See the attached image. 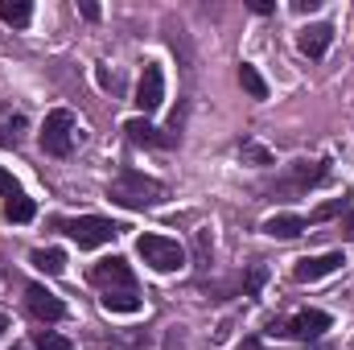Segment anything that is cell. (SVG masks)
Instances as JSON below:
<instances>
[{
  "mask_svg": "<svg viewBox=\"0 0 354 350\" xmlns=\"http://www.w3.org/2000/svg\"><path fill=\"white\" fill-rule=\"evenodd\" d=\"M124 132H128V140H136V145H165L149 120H128V124H124Z\"/></svg>",
  "mask_w": 354,
  "mask_h": 350,
  "instance_id": "cell-16",
  "label": "cell"
},
{
  "mask_svg": "<svg viewBox=\"0 0 354 350\" xmlns=\"http://www.w3.org/2000/svg\"><path fill=\"white\" fill-rule=\"evenodd\" d=\"M243 157H252V161H260V165H268V161H272L260 145H243Z\"/></svg>",
  "mask_w": 354,
  "mask_h": 350,
  "instance_id": "cell-21",
  "label": "cell"
},
{
  "mask_svg": "<svg viewBox=\"0 0 354 350\" xmlns=\"http://www.w3.org/2000/svg\"><path fill=\"white\" fill-rule=\"evenodd\" d=\"M161 99H165V75H161V66H145L140 87H136V107L140 111H157Z\"/></svg>",
  "mask_w": 354,
  "mask_h": 350,
  "instance_id": "cell-8",
  "label": "cell"
},
{
  "mask_svg": "<svg viewBox=\"0 0 354 350\" xmlns=\"http://www.w3.org/2000/svg\"><path fill=\"white\" fill-rule=\"evenodd\" d=\"M252 8H256V12H272L276 4H272V0H252Z\"/></svg>",
  "mask_w": 354,
  "mask_h": 350,
  "instance_id": "cell-23",
  "label": "cell"
},
{
  "mask_svg": "<svg viewBox=\"0 0 354 350\" xmlns=\"http://www.w3.org/2000/svg\"><path fill=\"white\" fill-rule=\"evenodd\" d=\"M4 330H8V322H4V317H0V334H4Z\"/></svg>",
  "mask_w": 354,
  "mask_h": 350,
  "instance_id": "cell-24",
  "label": "cell"
},
{
  "mask_svg": "<svg viewBox=\"0 0 354 350\" xmlns=\"http://www.w3.org/2000/svg\"><path fill=\"white\" fill-rule=\"evenodd\" d=\"M29 17H33V4H29V0H0V21H8V25H29Z\"/></svg>",
  "mask_w": 354,
  "mask_h": 350,
  "instance_id": "cell-15",
  "label": "cell"
},
{
  "mask_svg": "<svg viewBox=\"0 0 354 350\" xmlns=\"http://www.w3.org/2000/svg\"><path fill=\"white\" fill-rule=\"evenodd\" d=\"M4 219H8V223H33V219H37V206H33V198H25V194L8 198V202H4Z\"/></svg>",
  "mask_w": 354,
  "mask_h": 350,
  "instance_id": "cell-13",
  "label": "cell"
},
{
  "mask_svg": "<svg viewBox=\"0 0 354 350\" xmlns=\"http://www.w3.org/2000/svg\"><path fill=\"white\" fill-rule=\"evenodd\" d=\"M107 194H111L120 206H128V210H140V206H157V202H165V185L153 181V177H145V174H136V169L120 174L111 185H107Z\"/></svg>",
  "mask_w": 354,
  "mask_h": 350,
  "instance_id": "cell-1",
  "label": "cell"
},
{
  "mask_svg": "<svg viewBox=\"0 0 354 350\" xmlns=\"http://www.w3.org/2000/svg\"><path fill=\"white\" fill-rule=\"evenodd\" d=\"M99 301H103L107 313H136V309H140V297H136L132 288H111V293H103Z\"/></svg>",
  "mask_w": 354,
  "mask_h": 350,
  "instance_id": "cell-12",
  "label": "cell"
},
{
  "mask_svg": "<svg viewBox=\"0 0 354 350\" xmlns=\"http://www.w3.org/2000/svg\"><path fill=\"white\" fill-rule=\"evenodd\" d=\"M346 264V256L342 252H322V256H305V260H297V268H292V276L297 280H322V276H330V272H338Z\"/></svg>",
  "mask_w": 354,
  "mask_h": 350,
  "instance_id": "cell-6",
  "label": "cell"
},
{
  "mask_svg": "<svg viewBox=\"0 0 354 350\" xmlns=\"http://www.w3.org/2000/svg\"><path fill=\"white\" fill-rule=\"evenodd\" d=\"M239 83H243V91L252 95V99H268V83H264V75L256 71V66H239Z\"/></svg>",
  "mask_w": 354,
  "mask_h": 350,
  "instance_id": "cell-17",
  "label": "cell"
},
{
  "mask_svg": "<svg viewBox=\"0 0 354 350\" xmlns=\"http://www.w3.org/2000/svg\"><path fill=\"white\" fill-rule=\"evenodd\" d=\"M136 252H140V260L149 264L153 272H177L185 264L181 243L177 239H165V235H140L136 239Z\"/></svg>",
  "mask_w": 354,
  "mask_h": 350,
  "instance_id": "cell-2",
  "label": "cell"
},
{
  "mask_svg": "<svg viewBox=\"0 0 354 350\" xmlns=\"http://www.w3.org/2000/svg\"><path fill=\"white\" fill-rule=\"evenodd\" d=\"M0 194H4V198H17V194H21V190H17V177L8 174L4 165H0Z\"/></svg>",
  "mask_w": 354,
  "mask_h": 350,
  "instance_id": "cell-20",
  "label": "cell"
},
{
  "mask_svg": "<svg viewBox=\"0 0 354 350\" xmlns=\"http://www.w3.org/2000/svg\"><path fill=\"white\" fill-rule=\"evenodd\" d=\"M29 260H33V268H41L46 276H58V272H66V256H62L58 248H37Z\"/></svg>",
  "mask_w": 354,
  "mask_h": 350,
  "instance_id": "cell-14",
  "label": "cell"
},
{
  "mask_svg": "<svg viewBox=\"0 0 354 350\" xmlns=\"http://www.w3.org/2000/svg\"><path fill=\"white\" fill-rule=\"evenodd\" d=\"M79 248H103V243H111L115 239V223L111 219H99V214H79V219H66V223H58Z\"/></svg>",
  "mask_w": 354,
  "mask_h": 350,
  "instance_id": "cell-4",
  "label": "cell"
},
{
  "mask_svg": "<svg viewBox=\"0 0 354 350\" xmlns=\"http://www.w3.org/2000/svg\"><path fill=\"white\" fill-rule=\"evenodd\" d=\"M25 301H29L33 317H41V322H62V317H66V305H62L50 288H41V284H29V288H25Z\"/></svg>",
  "mask_w": 354,
  "mask_h": 350,
  "instance_id": "cell-7",
  "label": "cell"
},
{
  "mask_svg": "<svg viewBox=\"0 0 354 350\" xmlns=\"http://www.w3.org/2000/svg\"><path fill=\"white\" fill-rule=\"evenodd\" d=\"M37 140H41V149H46V153L66 157V153L75 149V116H71L66 107L50 111V116H46V124H41V132H37Z\"/></svg>",
  "mask_w": 354,
  "mask_h": 350,
  "instance_id": "cell-3",
  "label": "cell"
},
{
  "mask_svg": "<svg viewBox=\"0 0 354 350\" xmlns=\"http://www.w3.org/2000/svg\"><path fill=\"white\" fill-rule=\"evenodd\" d=\"M317 4H322V0H297V4H292V8H297V12H313V8H317Z\"/></svg>",
  "mask_w": 354,
  "mask_h": 350,
  "instance_id": "cell-22",
  "label": "cell"
},
{
  "mask_svg": "<svg viewBox=\"0 0 354 350\" xmlns=\"http://www.w3.org/2000/svg\"><path fill=\"white\" fill-rule=\"evenodd\" d=\"M91 280H95L103 293H111V288H132V293H136V276H132L128 260H120V256L99 260L95 268H91Z\"/></svg>",
  "mask_w": 354,
  "mask_h": 350,
  "instance_id": "cell-5",
  "label": "cell"
},
{
  "mask_svg": "<svg viewBox=\"0 0 354 350\" xmlns=\"http://www.w3.org/2000/svg\"><path fill=\"white\" fill-rule=\"evenodd\" d=\"M284 330H288L292 338H322V334L330 330V313H322V309H301V313L288 317Z\"/></svg>",
  "mask_w": 354,
  "mask_h": 350,
  "instance_id": "cell-9",
  "label": "cell"
},
{
  "mask_svg": "<svg viewBox=\"0 0 354 350\" xmlns=\"http://www.w3.org/2000/svg\"><path fill=\"white\" fill-rule=\"evenodd\" d=\"M21 132H25V120L4 111V116H0V145H4V149H12V145L21 140Z\"/></svg>",
  "mask_w": 354,
  "mask_h": 350,
  "instance_id": "cell-18",
  "label": "cell"
},
{
  "mask_svg": "<svg viewBox=\"0 0 354 350\" xmlns=\"http://www.w3.org/2000/svg\"><path fill=\"white\" fill-rule=\"evenodd\" d=\"M37 350H75V347H71V338H62L54 330H41L37 334Z\"/></svg>",
  "mask_w": 354,
  "mask_h": 350,
  "instance_id": "cell-19",
  "label": "cell"
},
{
  "mask_svg": "<svg viewBox=\"0 0 354 350\" xmlns=\"http://www.w3.org/2000/svg\"><path fill=\"white\" fill-rule=\"evenodd\" d=\"M351 231H354V214H351Z\"/></svg>",
  "mask_w": 354,
  "mask_h": 350,
  "instance_id": "cell-25",
  "label": "cell"
},
{
  "mask_svg": "<svg viewBox=\"0 0 354 350\" xmlns=\"http://www.w3.org/2000/svg\"><path fill=\"white\" fill-rule=\"evenodd\" d=\"M301 231H305L301 214H272V219H264V235H272V239H297Z\"/></svg>",
  "mask_w": 354,
  "mask_h": 350,
  "instance_id": "cell-11",
  "label": "cell"
},
{
  "mask_svg": "<svg viewBox=\"0 0 354 350\" xmlns=\"http://www.w3.org/2000/svg\"><path fill=\"white\" fill-rule=\"evenodd\" d=\"M330 42H334V25H305L301 29V37H297V46H301V54L305 58H322L326 50H330Z\"/></svg>",
  "mask_w": 354,
  "mask_h": 350,
  "instance_id": "cell-10",
  "label": "cell"
}]
</instances>
